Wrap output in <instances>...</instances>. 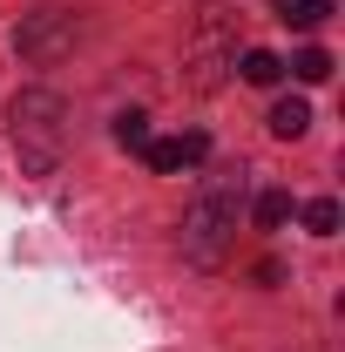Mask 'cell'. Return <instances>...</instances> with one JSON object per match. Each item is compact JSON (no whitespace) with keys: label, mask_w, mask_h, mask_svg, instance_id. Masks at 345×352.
I'll use <instances>...</instances> for the list:
<instances>
[{"label":"cell","mask_w":345,"mask_h":352,"mask_svg":"<svg viewBox=\"0 0 345 352\" xmlns=\"http://www.w3.org/2000/svg\"><path fill=\"white\" fill-rule=\"evenodd\" d=\"M7 122H14L21 170H34V176L61 170V156H68V102L54 88H21L14 109H7Z\"/></svg>","instance_id":"6da1fadb"},{"label":"cell","mask_w":345,"mask_h":352,"mask_svg":"<svg viewBox=\"0 0 345 352\" xmlns=\"http://www.w3.org/2000/svg\"><path fill=\"white\" fill-rule=\"evenodd\" d=\"M291 223V197L285 190H264L258 197V230H285Z\"/></svg>","instance_id":"9c48e42d"},{"label":"cell","mask_w":345,"mask_h":352,"mask_svg":"<svg viewBox=\"0 0 345 352\" xmlns=\"http://www.w3.org/2000/svg\"><path fill=\"white\" fill-rule=\"evenodd\" d=\"M285 28H325L332 21V0H271Z\"/></svg>","instance_id":"52a82bcc"},{"label":"cell","mask_w":345,"mask_h":352,"mask_svg":"<svg viewBox=\"0 0 345 352\" xmlns=\"http://www.w3.org/2000/svg\"><path fill=\"white\" fill-rule=\"evenodd\" d=\"M304 129H311V109H304L298 95H285V102L271 109V135H278V142H298Z\"/></svg>","instance_id":"8992f818"},{"label":"cell","mask_w":345,"mask_h":352,"mask_svg":"<svg viewBox=\"0 0 345 352\" xmlns=\"http://www.w3.org/2000/svg\"><path fill=\"white\" fill-rule=\"evenodd\" d=\"M61 28H68V14H61V7H41L34 28H21V47H27V54H54V47H61Z\"/></svg>","instance_id":"5b68a950"},{"label":"cell","mask_w":345,"mask_h":352,"mask_svg":"<svg viewBox=\"0 0 345 352\" xmlns=\"http://www.w3.org/2000/svg\"><path fill=\"white\" fill-rule=\"evenodd\" d=\"M190 68H197V75H190L197 88H216V68H237V61H230V47H223V28H203V34H197Z\"/></svg>","instance_id":"277c9868"},{"label":"cell","mask_w":345,"mask_h":352,"mask_svg":"<svg viewBox=\"0 0 345 352\" xmlns=\"http://www.w3.org/2000/svg\"><path fill=\"white\" fill-rule=\"evenodd\" d=\"M291 75H298V82H325V75H332V54H325V47H304V54H291Z\"/></svg>","instance_id":"8fae6325"},{"label":"cell","mask_w":345,"mask_h":352,"mask_svg":"<svg viewBox=\"0 0 345 352\" xmlns=\"http://www.w3.org/2000/svg\"><path fill=\"white\" fill-rule=\"evenodd\" d=\"M115 142H122V149H149V142H156V135H149V116H142V109L115 116Z\"/></svg>","instance_id":"30bf717a"},{"label":"cell","mask_w":345,"mask_h":352,"mask_svg":"<svg viewBox=\"0 0 345 352\" xmlns=\"http://www.w3.org/2000/svg\"><path fill=\"white\" fill-rule=\"evenodd\" d=\"M304 230L332 237V230H339V204H332V197H311V204H304Z\"/></svg>","instance_id":"7c38bea8"},{"label":"cell","mask_w":345,"mask_h":352,"mask_svg":"<svg viewBox=\"0 0 345 352\" xmlns=\"http://www.w3.org/2000/svg\"><path fill=\"white\" fill-rule=\"evenodd\" d=\"M278 75H285V61H278V54H271V47H251V54H244V82H258V88H271V82H278Z\"/></svg>","instance_id":"ba28073f"},{"label":"cell","mask_w":345,"mask_h":352,"mask_svg":"<svg viewBox=\"0 0 345 352\" xmlns=\"http://www.w3.org/2000/svg\"><path fill=\"white\" fill-rule=\"evenodd\" d=\"M142 156H149V170H156V176H176V170H190V163H203V156H210V135H203V129L163 135V142H149Z\"/></svg>","instance_id":"3957f363"},{"label":"cell","mask_w":345,"mask_h":352,"mask_svg":"<svg viewBox=\"0 0 345 352\" xmlns=\"http://www.w3.org/2000/svg\"><path fill=\"white\" fill-rule=\"evenodd\" d=\"M230 244H237V197L230 190H210L183 210V258L197 271H223L230 264Z\"/></svg>","instance_id":"7a4b0ae2"}]
</instances>
